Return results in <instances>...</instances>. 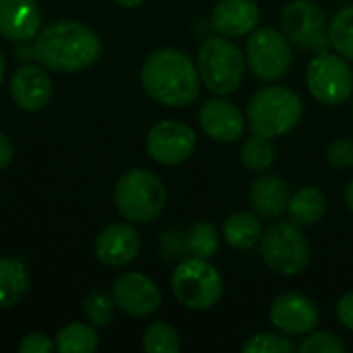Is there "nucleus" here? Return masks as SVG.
Segmentation results:
<instances>
[{"label":"nucleus","mask_w":353,"mask_h":353,"mask_svg":"<svg viewBox=\"0 0 353 353\" xmlns=\"http://www.w3.org/2000/svg\"><path fill=\"white\" fill-rule=\"evenodd\" d=\"M244 353H296L298 345L294 343V337L283 335L279 331H263L250 335L244 345Z\"/></svg>","instance_id":"cd10ccee"},{"label":"nucleus","mask_w":353,"mask_h":353,"mask_svg":"<svg viewBox=\"0 0 353 353\" xmlns=\"http://www.w3.org/2000/svg\"><path fill=\"white\" fill-rule=\"evenodd\" d=\"M172 294L188 310L205 312L219 304L223 296V277L211 261L188 256L172 271Z\"/></svg>","instance_id":"0eeeda50"},{"label":"nucleus","mask_w":353,"mask_h":353,"mask_svg":"<svg viewBox=\"0 0 353 353\" xmlns=\"http://www.w3.org/2000/svg\"><path fill=\"white\" fill-rule=\"evenodd\" d=\"M112 296L116 306L134 319H149L163 304L161 290L151 277L143 273H124L118 277Z\"/></svg>","instance_id":"4468645a"},{"label":"nucleus","mask_w":353,"mask_h":353,"mask_svg":"<svg viewBox=\"0 0 353 353\" xmlns=\"http://www.w3.org/2000/svg\"><path fill=\"white\" fill-rule=\"evenodd\" d=\"M196 68L203 87L213 95H234L246 77L244 50L225 35L213 33L205 37L196 52Z\"/></svg>","instance_id":"20e7f679"},{"label":"nucleus","mask_w":353,"mask_h":353,"mask_svg":"<svg viewBox=\"0 0 353 353\" xmlns=\"http://www.w3.org/2000/svg\"><path fill=\"white\" fill-rule=\"evenodd\" d=\"M54 345L60 353H91L99 347V339L93 327L72 323L58 331Z\"/></svg>","instance_id":"393cba45"},{"label":"nucleus","mask_w":353,"mask_h":353,"mask_svg":"<svg viewBox=\"0 0 353 353\" xmlns=\"http://www.w3.org/2000/svg\"><path fill=\"white\" fill-rule=\"evenodd\" d=\"M327 213V196L319 186H302L296 192H292L288 215L294 223L300 228H312L316 225Z\"/></svg>","instance_id":"412c9836"},{"label":"nucleus","mask_w":353,"mask_h":353,"mask_svg":"<svg viewBox=\"0 0 353 353\" xmlns=\"http://www.w3.org/2000/svg\"><path fill=\"white\" fill-rule=\"evenodd\" d=\"M99 35L79 21H56L37 33L31 54L50 70L77 72L95 64L101 56Z\"/></svg>","instance_id":"f03ea898"},{"label":"nucleus","mask_w":353,"mask_h":353,"mask_svg":"<svg viewBox=\"0 0 353 353\" xmlns=\"http://www.w3.org/2000/svg\"><path fill=\"white\" fill-rule=\"evenodd\" d=\"M41 12L37 0H0V35L25 41L39 33Z\"/></svg>","instance_id":"6ab92c4d"},{"label":"nucleus","mask_w":353,"mask_h":353,"mask_svg":"<svg viewBox=\"0 0 353 353\" xmlns=\"http://www.w3.org/2000/svg\"><path fill=\"white\" fill-rule=\"evenodd\" d=\"M298 352L302 353H345L347 352V343L331 333V331H319L314 329L312 333H308L304 337V341L298 345Z\"/></svg>","instance_id":"c85d7f7f"},{"label":"nucleus","mask_w":353,"mask_h":353,"mask_svg":"<svg viewBox=\"0 0 353 353\" xmlns=\"http://www.w3.org/2000/svg\"><path fill=\"white\" fill-rule=\"evenodd\" d=\"M259 23L261 6L256 0H217L211 10L213 31L232 39L248 37Z\"/></svg>","instance_id":"dca6fc26"},{"label":"nucleus","mask_w":353,"mask_h":353,"mask_svg":"<svg viewBox=\"0 0 353 353\" xmlns=\"http://www.w3.org/2000/svg\"><path fill=\"white\" fill-rule=\"evenodd\" d=\"M4 70H6V62H4V56H2V52H0V83H2V79H4Z\"/></svg>","instance_id":"e433bc0d"},{"label":"nucleus","mask_w":353,"mask_h":353,"mask_svg":"<svg viewBox=\"0 0 353 353\" xmlns=\"http://www.w3.org/2000/svg\"><path fill=\"white\" fill-rule=\"evenodd\" d=\"M244 56L248 72L263 83L285 79L294 64L292 41L277 27H256L246 39Z\"/></svg>","instance_id":"6e6552de"},{"label":"nucleus","mask_w":353,"mask_h":353,"mask_svg":"<svg viewBox=\"0 0 353 353\" xmlns=\"http://www.w3.org/2000/svg\"><path fill=\"white\" fill-rule=\"evenodd\" d=\"M56 345L43 333H29L23 337L19 352L21 353H50Z\"/></svg>","instance_id":"2f4dec72"},{"label":"nucleus","mask_w":353,"mask_h":353,"mask_svg":"<svg viewBox=\"0 0 353 353\" xmlns=\"http://www.w3.org/2000/svg\"><path fill=\"white\" fill-rule=\"evenodd\" d=\"M335 314H337L339 325L353 333V292H347L339 298L335 306Z\"/></svg>","instance_id":"473e14b6"},{"label":"nucleus","mask_w":353,"mask_h":353,"mask_svg":"<svg viewBox=\"0 0 353 353\" xmlns=\"http://www.w3.org/2000/svg\"><path fill=\"white\" fill-rule=\"evenodd\" d=\"M261 256L267 269L279 277L302 275L310 265V242L304 234V228L290 221H273L259 242Z\"/></svg>","instance_id":"423d86ee"},{"label":"nucleus","mask_w":353,"mask_h":353,"mask_svg":"<svg viewBox=\"0 0 353 353\" xmlns=\"http://www.w3.org/2000/svg\"><path fill=\"white\" fill-rule=\"evenodd\" d=\"M281 31L292 46L323 52L329 48V21L314 0H290L281 8Z\"/></svg>","instance_id":"9d476101"},{"label":"nucleus","mask_w":353,"mask_h":353,"mask_svg":"<svg viewBox=\"0 0 353 353\" xmlns=\"http://www.w3.org/2000/svg\"><path fill=\"white\" fill-rule=\"evenodd\" d=\"M116 302L114 296H108L103 292H93L85 300V316L93 327H108L110 321L114 319Z\"/></svg>","instance_id":"c756f323"},{"label":"nucleus","mask_w":353,"mask_h":353,"mask_svg":"<svg viewBox=\"0 0 353 353\" xmlns=\"http://www.w3.org/2000/svg\"><path fill=\"white\" fill-rule=\"evenodd\" d=\"M143 350L149 353H178L182 350L180 333L172 325L155 321L143 333Z\"/></svg>","instance_id":"bb28decb"},{"label":"nucleus","mask_w":353,"mask_h":353,"mask_svg":"<svg viewBox=\"0 0 353 353\" xmlns=\"http://www.w3.org/2000/svg\"><path fill=\"white\" fill-rule=\"evenodd\" d=\"M263 221L254 211H234L221 225L223 242L238 252L252 250L263 238Z\"/></svg>","instance_id":"aec40b11"},{"label":"nucleus","mask_w":353,"mask_h":353,"mask_svg":"<svg viewBox=\"0 0 353 353\" xmlns=\"http://www.w3.org/2000/svg\"><path fill=\"white\" fill-rule=\"evenodd\" d=\"M147 155L161 165H180L196 149V132L180 120H161L147 132Z\"/></svg>","instance_id":"9b49d317"},{"label":"nucleus","mask_w":353,"mask_h":353,"mask_svg":"<svg viewBox=\"0 0 353 353\" xmlns=\"http://www.w3.org/2000/svg\"><path fill=\"white\" fill-rule=\"evenodd\" d=\"M10 159H12V145H10V141L6 139V134L0 132V172H2L4 168H8Z\"/></svg>","instance_id":"72a5a7b5"},{"label":"nucleus","mask_w":353,"mask_h":353,"mask_svg":"<svg viewBox=\"0 0 353 353\" xmlns=\"http://www.w3.org/2000/svg\"><path fill=\"white\" fill-rule=\"evenodd\" d=\"M343 201H345V207L353 213V180L347 182V186H345V190H343Z\"/></svg>","instance_id":"f704fd0d"},{"label":"nucleus","mask_w":353,"mask_h":353,"mask_svg":"<svg viewBox=\"0 0 353 353\" xmlns=\"http://www.w3.org/2000/svg\"><path fill=\"white\" fill-rule=\"evenodd\" d=\"M304 116V101L298 91L269 83L256 89L246 103V124L252 134L279 139L290 134Z\"/></svg>","instance_id":"7ed1b4c3"},{"label":"nucleus","mask_w":353,"mask_h":353,"mask_svg":"<svg viewBox=\"0 0 353 353\" xmlns=\"http://www.w3.org/2000/svg\"><path fill=\"white\" fill-rule=\"evenodd\" d=\"M352 110H353V95H352Z\"/></svg>","instance_id":"4c0bfd02"},{"label":"nucleus","mask_w":353,"mask_h":353,"mask_svg":"<svg viewBox=\"0 0 353 353\" xmlns=\"http://www.w3.org/2000/svg\"><path fill=\"white\" fill-rule=\"evenodd\" d=\"M118 6H124V8H137V6H141L145 0H114Z\"/></svg>","instance_id":"c9c22d12"},{"label":"nucleus","mask_w":353,"mask_h":353,"mask_svg":"<svg viewBox=\"0 0 353 353\" xmlns=\"http://www.w3.org/2000/svg\"><path fill=\"white\" fill-rule=\"evenodd\" d=\"M329 48L353 62V4L329 19Z\"/></svg>","instance_id":"a878e982"},{"label":"nucleus","mask_w":353,"mask_h":353,"mask_svg":"<svg viewBox=\"0 0 353 353\" xmlns=\"http://www.w3.org/2000/svg\"><path fill=\"white\" fill-rule=\"evenodd\" d=\"M141 236L130 223H112L95 240V256L105 267H124L139 256Z\"/></svg>","instance_id":"f3484780"},{"label":"nucleus","mask_w":353,"mask_h":353,"mask_svg":"<svg viewBox=\"0 0 353 353\" xmlns=\"http://www.w3.org/2000/svg\"><path fill=\"white\" fill-rule=\"evenodd\" d=\"M114 203L126 221L147 225L163 213L168 192L157 174L134 168L120 176L114 190Z\"/></svg>","instance_id":"39448f33"},{"label":"nucleus","mask_w":353,"mask_h":353,"mask_svg":"<svg viewBox=\"0 0 353 353\" xmlns=\"http://www.w3.org/2000/svg\"><path fill=\"white\" fill-rule=\"evenodd\" d=\"M275 159H277V149H275L273 139L250 132V137L244 139L240 145V161L246 170L254 174L271 170Z\"/></svg>","instance_id":"5701e85b"},{"label":"nucleus","mask_w":353,"mask_h":353,"mask_svg":"<svg viewBox=\"0 0 353 353\" xmlns=\"http://www.w3.org/2000/svg\"><path fill=\"white\" fill-rule=\"evenodd\" d=\"M325 159L333 170H352L353 168V139H335L327 151Z\"/></svg>","instance_id":"7c9ffc66"},{"label":"nucleus","mask_w":353,"mask_h":353,"mask_svg":"<svg viewBox=\"0 0 353 353\" xmlns=\"http://www.w3.org/2000/svg\"><path fill=\"white\" fill-rule=\"evenodd\" d=\"M292 190L290 184L273 172H261L248 190V205L250 211H254L261 219L277 221L288 215Z\"/></svg>","instance_id":"2eb2a0df"},{"label":"nucleus","mask_w":353,"mask_h":353,"mask_svg":"<svg viewBox=\"0 0 353 353\" xmlns=\"http://www.w3.org/2000/svg\"><path fill=\"white\" fill-rule=\"evenodd\" d=\"M306 87L321 105H345L353 95V68L350 60L333 50L316 52L306 68Z\"/></svg>","instance_id":"1a4fd4ad"},{"label":"nucleus","mask_w":353,"mask_h":353,"mask_svg":"<svg viewBox=\"0 0 353 353\" xmlns=\"http://www.w3.org/2000/svg\"><path fill=\"white\" fill-rule=\"evenodd\" d=\"M141 85L149 97L165 108H188L203 89L196 60L178 48H161L149 54L141 68Z\"/></svg>","instance_id":"f257e3e1"},{"label":"nucleus","mask_w":353,"mask_h":353,"mask_svg":"<svg viewBox=\"0 0 353 353\" xmlns=\"http://www.w3.org/2000/svg\"><path fill=\"white\" fill-rule=\"evenodd\" d=\"M27 288V267L19 259H0V310L19 304Z\"/></svg>","instance_id":"4be33fe9"},{"label":"nucleus","mask_w":353,"mask_h":353,"mask_svg":"<svg viewBox=\"0 0 353 353\" xmlns=\"http://www.w3.org/2000/svg\"><path fill=\"white\" fill-rule=\"evenodd\" d=\"M221 244V234L211 221H196L184 236V248L190 256L211 261Z\"/></svg>","instance_id":"b1692460"},{"label":"nucleus","mask_w":353,"mask_h":353,"mask_svg":"<svg viewBox=\"0 0 353 353\" xmlns=\"http://www.w3.org/2000/svg\"><path fill=\"white\" fill-rule=\"evenodd\" d=\"M199 126L215 143L232 145L242 139L246 124V112H242L228 97L215 95L199 108Z\"/></svg>","instance_id":"ddd939ff"},{"label":"nucleus","mask_w":353,"mask_h":353,"mask_svg":"<svg viewBox=\"0 0 353 353\" xmlns=\"http://www.w3.org/2000/svg\"><path fill=\"white\" fill-rule=\"evenodd\" d=\"M269 323L275 331L290 337H306L321 323L316 302L300 292H285L273 298L269 306Z\"/></svg>","instance_id":"f8f14e48"},{"label":"nucleus","mask_w":353,"mask_h":353,"mask_svg":"<svg viewBox=\"0 0 353 353\" xmlns=\"http://www.w3.org/2000/svg\"><path fill=\"white\" fill-rule=\"evenodd\" d=\"M10 95L25 112H39L52 97V81L39 66L25 64L14 70L10 81Z\"/></svg>","instance_id":"a211bd4d"}]
</instances>
